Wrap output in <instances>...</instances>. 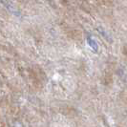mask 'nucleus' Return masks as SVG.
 <instances>
[{"label": "nucleus", "instance_id": "obj_1", "mask_svg": "<svg viewBox=\"0 0 127 127\" xmlns=\"http://www.w3.org/2000/svg\"><path fill=\"white\" fill-rule=\"evenodd\" d=\"M123 54L127 57V46H125V47L123 48Z\"/></svg>", "mask_w": 127, "mask_h": 127}]
</instances>
